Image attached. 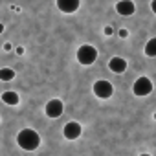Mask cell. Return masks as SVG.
I'll use <instances>...</instances> for the list:
<instances>
[{"mask_svg": "<svg viewBox=\"0 0 156 156\" xmlns=\"http://www.w3.org/2000/svg\"><path fill=\"white\" fill-rule=\"evenodd\" d=\"M17 143L24 151H35L41 145V136L33 129H22L19 132V136H17Z\"/></svg>", "mask_w": 156, "mask_h": 156, "instance_id": "6da1fadb", "label": "cell"}, {"mask_svg": "<svg viewBox=\"0 0 156 156\" xmlns=\"http://www.w3.org/2000/svg\"><path fill=\"white\" fill-rule=\"evenodd\" d=\"M98 59V50L92 46V44H83L79 50H77V61L83 66H90L94 64Z\"/></svg>", "mask_w": 156, "mask_h": 156, "instance_id": "7a4b0ae2", "label": "cell"}, {"mask_svg": "<svg viewBox=\"0 0 156 156\" xmlns=\"http://www.w3.org/2000/svg\"><path fill=\"white\" fill-rule=\"evenodd\" d=\"M152 81L149 79V77H138V79L134 81V85H132V94L134 96H138V98H145V96H149L151 92H152Z\"/></svg>", "mask_w": 156, "mask_h": 156, "instance_id": "3957f363", "label": "cell"}, {"mask_svg": "<svg viewBox=\"0 0 156 156\" xmlns=\"http://www.w3.org/2000/svg\"><path fill=\"white\" fill-rule=\"evenodd\" d=\"M92 92H94V96L99 98V99H108V98H112V94H114V87H112V83H108L107 79H98V81L94 83V87H92Z\"/></svg>", "mask_w": 156, "mask_h": 156, "instance_id": "277c9868", "label": "cell"}, {"mask_svg": "<svg viewBox=\"0 0 156 156\" xmlns=\"http://www.w3.org/2000/svg\"><path fill=\"white\" fill-rule=\"evenodd\" d=\"M62 112H64V105H62L61 99H50V101L46 103V107H44V114H46L48 118H51V119L62 116Z\"/></svg>", "mask_w": 156, "mask_h": 156, "instance_id": "5b68a950", "label": "cell"}, {"mask_svg": "<svg viewBox=\"0 0 156 156\" xmlns=\"http://www.w3.org/2000/svg\"><path fill=\"white\" fill-rule=\"evenodd\" d=\"M81 132H83V127L77 123V121H68V123L62 127V136H64L66 140H70V141L77 140V138L81 136Z\"/></svg>", "mask_w": 156, "mask_h": 156, "instance_id": "8992f818", "label": "cell"}, {"mask_svg": "<svg viewBox=\"0 0 156 156\" xmlns=\"http://www.w3.org/2000/svg\"><path fill=\"white\" fill-rule=\"evenodd\" d=\"M116 11H118L121 17H130V15H134L136 6H134L132 0H119V2L116 4Z\"/></svg>", "mask_w": 156, "mask_h": 156, "instance_id": "52a82bcc", "label": "cell"}, {"mask_svg": "<svg viewBox=\"0 0 156 156\" xmlns=\"http://www.w3.org/2000/svg\"><path fill=\"white\" fill-rule=\"evenodd\" d=\"M81 6V0H57V8L62 13H75Z\"/></svg>", "mask_w": 156, "mask_h": 156, "instance_id": "ba28073f", "label": "cell"}, {"mask_svg": "<svg viewBox=\"0 0 156 156\" xmlns=\"http://www.w3.org/2000/svg\"><path fill=\"white\" fill-rule=\"evenodd\" d=\"M108 68L114 72V73H123L127 70V61L121 59V57H112L108 61Z\"/></svg>", "mask_w": 156, "mask_h": 156, "instance_id": "9c48e42d", "label": "cell"}, {"mask_svg": "<svg viewBox=\"0 0 156 156\" xmlns=\"http://www.w3.org/2000/svg\"><path fill=\"white\" fill-rule=\"evenodd\" d=\"M2 101H4L6 105H19L20 98H19L17 92H4V94H2Z\"/></svg>", "mask_w": 156, "mask_h": 156, "instance_id": "30bf717a", "label": "cell"}, {"mask_svg": "<svg viewBox=\"0 0 156 156\" xmlns=\"http://www.w3.org/2000/svg\"><path fill=\"white\" fill-rule=\"evenodd\" d=\"M145 55L147 57H156V37L149 39L145 44Z\"/></svg>", "mask_w": 156, "mask_h": 156, "instance_id": "8fae6325", "label": "cell"}, {"mask_svg": "<svg viewBox=\"0 0 156 156\" xmlns=\"http://www.w3.org/2000/svg\"><path fill=\"white\" fill-rule=\"evenodd\" d=\"M0 79H2L4 83L15 79V70L13 68H2V70H0Z\"/></svg>", "mask_w": 156, "mask_h": 156, "instance_id": "7c38bea8", "label": "cell"}, {"mask_svg": "<svg viewBox=\"0 0 156 156\" xmlns=\"http://www.w3.org/2000/svg\"><path fill=\"white\" fill-rule=\"evenodd\" d=\"M118 37H121V39H127V37H129V30H125V28L118 30Z\"/></svg>", "mask_w": 156, "mask_h": 156, "instance_id": "4fadbf2b", "label": "cell"}, {"mask_svg": "<svg viewBox=\"0 0 156 156\" xmlns=\"http://www.w3.org/2000/svg\"><path fill=\"white\" fill-rule=\"evenodd\" d=\"M103 33H105L107 37H110V35L114 33V28H112V26H105V30H103Z\"/></svg>", "mask_w": 156, "mask_h": 156, "instance_id": "5bb4252c", "label": "cell"}, {"mask_svg": "<svg viewBox=\"0 0 156 156\" xmlns=\"http://www.w3.org/2000/svg\"><path fill=\"white\" fill-rule=\"evenodd\" d=\"M151 9H152V13L156 15V0H152V2H151Z\"/></svg>", "mask_w": 156, "mask_h": 156, "instance_id": "9a60e30c", "label": "cell"}, {"mask_svg": "<svg viewBox=\"0 0 156 156\" xmlns=\"http://www.w3.org/2000/svg\"><path fill=\"white\" fill-rule=\"evenodd\" d=\"M15 51H17V55H22V53H24V48H22V46H17Z\"/></svg>", "mask_w": 156, "mask_h": 156, "instance_id": "2e32d148", "label": "cell"}, {"mask_svg": "<svg viewBox=\"0 0 156 156\" xmlns=\"http://www.w3.org/2000/svg\"><path fill=\"white\" fill-rule=\"evenodd\" d=\"M4 50H6V51H9V50H11V44H9V42H6V44H4Z\"/></svg>", "mask_w": 156, "mask_h": 156, "instance_id": "e0dca14e", "label": "cell"}, {"mask_svg": "<svg viewBox=\"0 0 156 156\" xmlns=\"http://www.w3.org/2000/svg\"><path fill=\"white\" fill-rule=\"evenodd\" d=\"M140 156H151V154H147V152H143V154H140Z\"/></svg>", "mask_w": 156, "mask_h": 156, "instance_id": "ac0fdd59", "label": "cell"}]
</instances>
